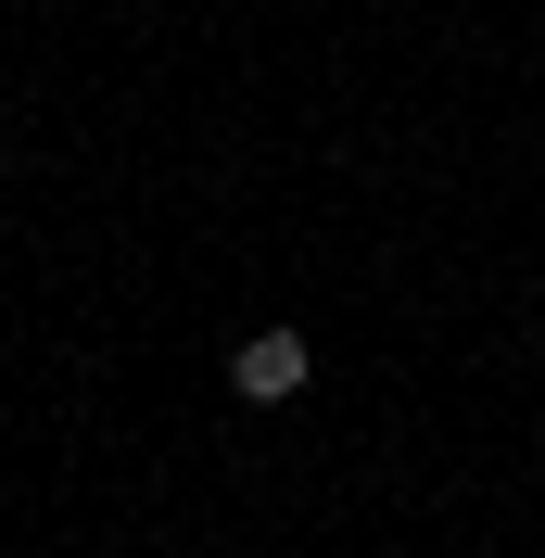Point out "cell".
I'll use <instances>...</instances> for the list:
<instances>
[{
  "label": "cell",
  "mask_w": 545,
  "mask_h": 558,
  "mask_svg": "<svg viewBox=\"0 0 545 558\" xmlns=\"http://www.w3.org/2000/svg\"><path fill=\"white\" fill-rule=\"evenodd\" d=\"M305 381H317V343H305V330H254V343H229V393H241V407H292Z\"/></svg>",
  "instance_id": "cell-1"
}]
</instances>
